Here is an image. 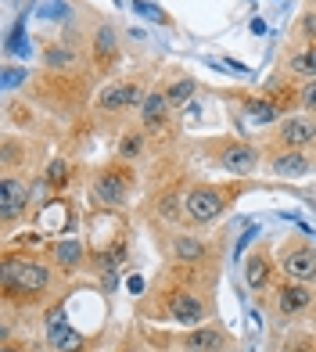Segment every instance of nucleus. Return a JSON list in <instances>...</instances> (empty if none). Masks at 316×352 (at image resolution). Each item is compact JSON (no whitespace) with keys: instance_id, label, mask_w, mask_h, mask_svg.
I'll list each match as a JSON object with an SVG mask.
<instances>
[{"instance_id":"nucleus-27","label":"nucleus","mask_w":316,"mask_h":352,"mask_svg":"<svg viewBox=\"0 0 316 352\" xmlns=\"http://www.w3.org/2000/svg\"><path fill=\"white\" fill-rule=\"evenodd\" d=\"M298 98H302V108L309 111V116H316V79H306Z\"/></svg>"},{"instance_id":"nucleus-21","label":"nucleus","mask_w":316,"mask_h":352,"mask_svg":"<svg viewBox=\"0 0 316 352\" xmlns=\"http://www.w3.org/2000/svg\"><path fill=\"white\" fill-rule=\"evenodd\" d=\"M194 90H198V83H194L191 76H180V79H172V83L162 87V94H166V101L172 104V111L183 108V104H191L194 101Z\"/></svg>"},{"instance_id":"nucleus-3","label":"nucleus","mask_w":316,"mask_h":352,"mask_svg":"<svg viewBox=\"0 0 316 352\" xmlns=\"http://www.w3.org/2000/svg\"><path fill=\"white\" fill-rule=\"evenodd\" d=\"M166 320L180 327H201L209 320V302L194 287H166Z\"/></svg>"},{"instance_id":"nucleus-22","label":"nucleus","mask_w":316,"mask_h":352,"mask_svg":"<svg viewBox=\"0 0 316 352\" xmlns=\"http://www.w3.org/2000/svg\"><path fill=\"white\" fill-rule=\"evenodd\" d=\"M288 72L291 76H306V79H316V43H306L291 61H288Z\"/></svg>"},{"instance_id":"nucleus-25","label":"nucleus","mask_w":316,"mask_h":352,"mask_svg":"<svg viewBox=\"0 0 316 352\" xmlns=\"http://www.w3.org/2000/svg\"><path fill=\"white\" fill-rule=\"evenodd\" d=\"M158 216H162V219H180L183 216V198H177L172 190L162 195V198H158Z\"/></svg>"},{"instance_id":"nucleus-20","label":"nucleus","mask_w":316,"mask_h":352,"mask_svg":"<svg viewBox=\"0 0 316 352\" xmlns=\"http://www.w3.org/2000/svg\"><path fill=\"white\" fill-rule=\"evenodd\" d=\"M241 108H245V116H248L251 122H259V126L280 122V108L270 104L266 98H241Z\"/></svg>"},{"instance_id":"nucleus-6","label":"nucleus","mask_w":316,"mask_h":352,"mask_svg":"<svg viewBox=\"0 0 316 352\" xmlns=\"http://www.w3.org/2000/svg\"><path fill=\"white\" fill-rule=\"evenodd\" d=\"M316 144V116H284L277 122V148L280 151H306Z\"/></svg>"},{"instance_id":"nucleus-30","label":"nucleus","mask_w":316,"mask_h":352,"mask_svg":"<svg viewBox=\"0 0 316 352\" xmlns=\"http://www.w3.org/2000/svg\"><path fill=\"white\" fill-rule=\"evenodd\" d=\"M25 79H29L25 72H19V69H8V72H4V87H8V90H14L19 83H25Z\"/></svg>"},{"instance_id":"nucleus-29","label":"nucleus","mask_w":316,"mask_h":352,"mask_svg":"<svg viewBox=\"0 0 316 352\" xmlns=\"http://www.w3.org/2000/svg\"><path fill=\"white\" fill-rule=\"evenodd\" d=\"M284 352H316V342L313 338H295L284 345Z\"/></svg>"},{"instance_id":"nucleus-28","label":"nucleus","mask_w":316,"mask_h":352,"mask_svg":"<svg viewBox=\"0 0 316 352\" xmlns=\"http://www.w3.org/2000/svg\"><path fill=\"white\" fill-rule=\"evenodd\" d=\"M298 36H302L306 43H316V14H302V22H298Z\"/></svg>"},{"instance_id":"nucleus-10","label":"nucleus","mask_w":316,"mask_h":352,"mask_svg":"<svg viewBox=\"0 0 316 352\" xmlns=\"http://www.w3.org/2000/svg\"><path fill=\"white\" fill-rule=\"evenodd\" d=\"M93 198L104 209H122L126 198H130V173L122 169H104L98 180H93Z\"/></svg>"},{"instance_id":"nucleus-14","label":"nucleus","mask_w":316,"mask_h":352,"mask_svg":"<svg viewBox=\"0 0 316 352\" xmlns=\"http://www.w3.org/2000/svg\"><path fill=\"white\" fill-rule=\"evenodd\" d=\"M47 342H51L54 352H87V345H90L83 334L61 316H51V324H47Z\"/></svg>"},{"instance_id":"nucleus-7","label":"nucleus","mask_w":316,"mask_h":352,"mask_svg":"<svg viewBox=\"0 0 316 352\" xmlns=\"http://www.w3.org/2000/svg\"><path fill=\"white\" fill-rule=\"evenodd\" d=\"M90 58H93V69L98 72H112L122 58V47H119V29L112 22H101L90 36Z\"/></svg>"},{"instance_id":"nucleus-23","label":"nucleus","mask_w":316,"mask_h":352,"mask_svg":"<svg viewBox=\"0 0 316 352\" xmlns=\"http://www.w3.org/2000/svg\"><path fill=\"white\" fill-rule=\"evenodd\" d=\"M72 61H76V54L69 51V47H61V43L43 47V65H47V69H54V72H69V69H72Z\"/></svg>"},{"instance_id":"nucleus-12","label":"nucleus","mask_w":316,"mask_h":352,"mask_svg":"<svg viewBox=\"0 0 316 352\" xmlns=\"http://www.w3.org/2000/svg\"><path fill=\"white\" fill-rule=\"evenodd\" d=\"M273 255L266 245H259L256 252H248V259H245V284L251 287V292H270L273 287Z\"/></svg>"},{"instance_id":"nucleus-17","label":"nucleus","mask_w":316,"mask_h":352,"mask_svg":"<svg viewBox=\"0 0 316 352\" xmlns=\"http://www.w3.org/2000/svg\"><path fill=\"white\" fill-rule=\"evenodd\" d=\"M51 259L61 274H76V270L87 263V245L76 241V237H61V241L51 245Z\"/></svg>"},{"instance_id":"nucleus-26","label":"nucleus","mask_w":316,"mask_h":352,"mask_svg":"<svg viewBox=\"0 0 316 352\" xmlns=\"http://www.w3.org/2000/svg\"><path fill=\"white\" fill-rule=\"evenodd\" d=\"M65 184H69V166L65 162L47 166V187H65Z\"/></svg>"},{"instance_id":"nucleus-5","label":"nucleus","mask_w":316,"mask_h":352,"mask_svg":"<svg viewBox=\"0 0 316 352\" xmlns=\"http://www.w3.org/2000/svg\"><path fill=\"white\" fill-rule=\"evenodd\" d=\"M280 270L291 280L316 284V248L309 241H302V237H288L280 248Z\"/></svg>"},{"instance_id":"nucleus-8","label":"nucleus","mask_w":316,"mask_h":352,"mask_svg":"<svg viewBox=\"0 0 316 352\" xmlns=\"http://www.w3.org/2000/svg\"><path fill=\"white\" fill-rule=\"evenodd\" d=\"M313 287L306 284V280H291V277H284L277 287H273V306H277V313L280 316H302L309 306H313Z\"/></svg>"},{"instance_id":"nucleus-13","label":"nucleus","mask_w":316,"mask_h":352,"mask_svg":"<svg viewBox=\"0 0 316 352\" xmlns=\"http://www.w3.org/2000/svg\"><path fill=\"white\" fill-rule=\"evenodd\" d=\"M180 345L187 352H227L230 349V338L219 327H209V324H201V327H191L180 338Z\"/></svg>"},{"instance_id":"nucleus-11","label":"nucleus","mask_w":316,"mask_h":352,"mask_svg":"<svg viewBox=\"0 0 316 352\" xmlns=\"http://www.w3.org/2000/svg\"><path fill=\"white\" fill-rule=\"evenodd\" d=\"M25 205H29V180H22L14 173H4V180H0V219L11 227L25 212Z\"/></svg>"},{"instance_id":"nucleus-18","label":"nucleus","mask_w":316,"mask_h":352,"mask_svg":"<svg viewBox=\"0 0 316 352\" xmlns=\"http://www.w3.org/2000/svg\"><path fill=\"white\" fill-rule=\"evenodd\" d=\"M270 173L284 176V180H302L313 173V162L306 158V151H277L270 158Z\"/></svg>"},{"instance_id":"nucleus-24","label":"nucleus","mask_w":316,"mask_h":352,"mask_svg":"<svg viewBox=\"0 0 316 352\" xmlns=\"http://www.w3.org/2000/svg\"><path fill=\"white\" fill-rule=\"evenodd\" d=\"M144 148H148V137L140 133V130H130V133L119 140V158H122V162H133V158L144 155Z\"/></svg>"},{"instance_id":"nucleus-16","label":"nucleus","mask_w":316,"mask_h":352,"mask_svg":"<svg viewBox=\"0 0 316 352\" xmlns=\"http://www.w3.org/2000/svg\"><path fill=\"white\" fill-rule=\"evenodd\" d=\"M172 255H177V263H183V266H201V263L212 259V245L198 234H180L177 241H172Z\"/></svg>"},{"instance_id":"nucleus-4","label":"nucleus","mask_w":316,"mask_h":352,"mask_svg":"<svg viewBox=\"0 0 316 352\" xmlns=\"http://www.w3.org/2000/svg\"><path fill=\"white\" fill-rule=\"evenodd\" d=\"M212 162L219 169H227L230 176H251L262 162V151L245 140H219L212 144Z\"/></svg>"},{"instance_id":"nucleus-2","label":"nucleus","mask_w":316,"mask_h":352,"mask_svg":"<svg viewBox=\"0 0 316 352\" xmlns=\"http://www.w3.org/2000/svg\"><path fill=\"white\" fill-rule=\"evenodd\" d=\"M241 195H245V184L241 180L230 184V187H223V184H194L183 195V219L194 223V227L212 223V219L223 216Z\"/></svg>"},{"instance_id":"nucleus-19","label":"nucleus","mask_w":316,"mask_h":352,"mask_svg":"<svg viewBox=\"0 0 316 352\" xmlns=\"http://www.w3.org/2000/svg\"><path fill=\"white\" fill-rule=\"evenodd\" d=\"M302 87H295V83H288V79H273L270 87H266V94L262 98L270 101V104H277L280 108V116H284V108H295V104H302Z\"/></svg>"},{"instance_id":"nucleus-15","label":"nucleus","mask_w":316,"mask_h":352,"mask_svg":"<svg viewBox=\"0 0 316 352\" xmlns=\"http://www.w3.org/2000/svg\"><path fill=\"white\" fill-rule=\"evenodd\" d=\"M169 116H172V104L166 101V94L162 90H148L144 104H140V126H144L148 133H158V130H166Z\"/></svg>"},{"instance_id":"nucleus-1","label":"nucleus","mask_w":316,"mask_h":352,"mask_svg":"<svg viewBox=\"0 0 316 352\" xmlns=\"http://www.w3.org/2000/svg\"><path fill=\"white\" fill-rule=\"evenodd\" d=\"M51 266L36 255H4V298H22V302H40L51 292Z\"/></svg>"},{"instance_id":"nucleus-9","label":"nucleus","mask_w":316,"mask_h":352,"mask_svg":"<svg viewBox=\"0 0 316 352\" xmlns=\"http://www.w3.org/2000/svg\"><path fill=\"white\" fill-rule=\"evenodd\" d=\"M144 87L137 83V79H119V83H108L101 94H98V108L104 111H126V108H137L144 104Z\"/></svg>"}]
</instances>
